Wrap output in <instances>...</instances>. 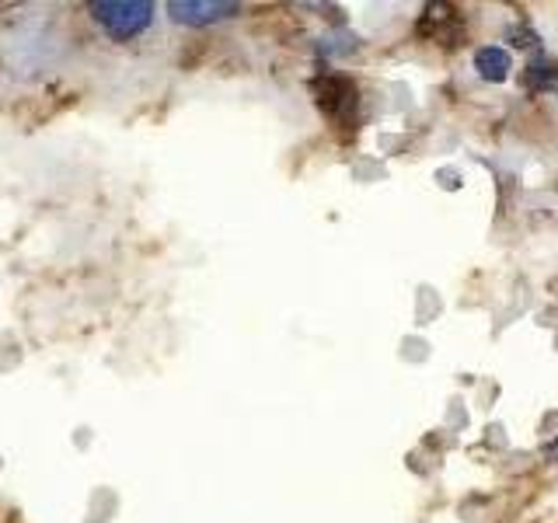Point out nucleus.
Wrapping results in <instances>:
<instances>
[{
	"label": "nucleus",
	"instance_id": "nucleus-3",
	"mask_svg": "<svg viewBox=\"0 0 558 523\" xmlns=\"http://www.w3.org/2000/svg\"><path fill=\"white\" fill-rule=\"evenodd\" d=\"M475 70H478V77L488 81V84H499L510 77V70H513V60H510V52H506L502 46H482L475 52Z\"/></svg>",
	"mask_w": 558,
	"mask_h": 523
},
{
	"label": "nucleus",
	"instance_id": "nucleus-4",
	"mask_svg": "<svg viewBox=\"0 0 558 523\" xmlns=\"http://www.w3.org/2000/svg\"><path fill=\"white\" fill-rule=\"evenodd\" d=\"M548 461H555L558 464V440L551 443V450H548Z\"/></svg>",
	"mask_w": 558,
	"mask_h": 523
},
{
	"label": "nucleus",
	"instance_id": "nucleus-1",
	"mask_svg": "<svg viewBox=\"0 0 558 523\" xmlns=\"http://www.w3.org/2000/svg\"><path fill=\"white\" fill-rule=\"evenodd\" d=\"M92 14L112 39L130 42L150 25L154 4L150 0H98V4H92Z\"/></svg>",
	"mask_w": 558,
	"mask_h": 523
},
{
	"label": "nucleus",
	"instance_id": "nucleus-2",
	"mask_svg": "<svg viewBox=\"0 0 558 523\" xmlns=\"http://www.w3.org/2000/svg\"><path fill=\"white\" fill-rule=\"evenodd\" d=\"M238 11H241V4H234V0H171L168 4L171 22L192 25V28L227 22V17H234Z\"/></svg>",
	"mask_w": 558,
	"mask_h": 523
}]
</instances>
